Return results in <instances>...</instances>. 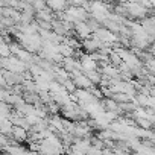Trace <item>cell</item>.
Here are the masks:
<instances>
[{
  "mask_svg": "<svg viewBox=\"0 0 155 155\" xmlns=\"http://www.w3.org/2000/svg\"><path fill=\"white\" fill-rule=\"evenodd\" d=\"M126 6V11H128V18H137V20H141L147 15V8L143 6L141 3L138 2H134V0H129V2L125 3Z\"/></svg>",
  "mask_w": 155,
  "mask_h": 155,
  "instance_id": "6da1fadb",
  "label": "cell"
},
{
  "mask_svg": "<svg viewBox=\"0 0 155 155\" xmlns=\"http://www.w3.org/2000/svg\"><path fill=\"white\" fill-rule=\"evenodd\" d=\"M71 81H73V84L76 85V88H90L93 84H91V81L88 79V78L82 73V71H79L78 74H74L73 78H71Z\"/></svg>",
  "mask_w": 155,
  "mask_h": 155,
  "instance_id": "7a4b0ae2",
  "label": "cell"
},
{
  "mask_svg": "<svg viewBox=\"0 0 155 155\" xmlns=\"http://www.w3.org/2000/svg\"><path fill=\"white\" fill-rule=\"evenodd\" d=\"M73 31H76L78 38H79V40H85V38L91 37V31H90V28L87 26L85 21H78V23H74Z\"/></svg>",
  "mask_w": 155,
  "mask_h": 155,
  "instance_id": "3957f363",
  "label": "cell"
},
{
  "mask_svg": "<svg viewBox=\"0 0 155 155\" xmlns=\"http://www.w3.org/2000/svg\"><path fill=\"white\" fill-rule=\"evenodd\" d=\"M9 137H12L14 141H26L28 140V129H25L21 126H17V125H12Z\"/></svg>",
  "mask_w": 155,
  "mask_h": 155,
  "instance_id": "277c9868",
  "label": "cell"
},
{
  "mask_svg": "<svg viewBox=\"0 0 155 155\" xmlns=\"http://www.w3.org/2000/svg\"><path fill=\"white\" fill-rule=\"evenodd\" d=\"M46 5L53 12H58V11H64L68 3H67V0H46Z\"/></svg>",
  "mask_w": 155,
  "mask_h": 155,
  "instance_id": "5b68a950",
  "label": "cell"
},
{
  "mask_svg": "<svg viewBox=\"0 0 155 155\" xmlns=\"http://www.w3.org/2000/svg\"><path fill=\"white\" fill-rule=\"evenodd\" d=\"M101 104H102V107H104L105 111H117L119 114H122V111H119V105H117V102H116L114 99L107 97V99H104Z\"/></svg>",
  "mask_w": 155,
  "mask_h": 155,
  "instance_id": "8992f818",
  "label": "cell"
},
{
  "mask_svg": "<svg viewBox=\"0 0 155 155\" xmlns=\"http://www.w3.org/2000/svg\"><path fill=\"white\" fill-rule=\"evenodd\" d=\"M11 129H12V122L6 117L2 123H0V134H5V135H8V137H9Z\"/></svg>",
  "mask_w": 155,
  "mask_h": 155,
  "instance_id": "52a82bcc",
  "label": "cell"
},
{
  "mask_svg": "<svg viewBox=\"0 0 155 155\" xmlns=\"http://www.w3.org/2000/svg\"><path fill=\"white\" fill-rule=\"evenodd\" d=\"M62 87H64V90H65L67 93H73V91L76 90V85L73 84V81L70 79V78H67V79L62 82Z\"/></svg>",
  "mask_w": 155,
  "mask_h": 155,
  "instance_id": "ba28073f",
  "label": "cell"
},
{
  "mask_svg": "<svg viewBox=\"0 0 155 155\" xmlns=\"http://www.w3.org/2000/svg\"><path fill=\"white\" fill-rule=\"evenodd\" d=\"M9 55H11V50H9V43L2 41V43H0V56H9Z\"/></svg>",
  "mask_w": 155,
  "mask_h": 155,
  "instance_id": "9c48e42d",
  "label": "cell"
},
{
  "mask_svg": "<svg viewBox=\"0 0 155 155\" xmlns=\"http://www.w3.org/2000/svg\"><path fill=\"white\" fill-rule=\"evenodd\" d=\"M31 5L34 6V9H35V11H41V9H44V8H46V0H34V2H32Z\"/></svg>",
  "mask_w": 155,
  "mask_h": 155,
  "instance_id": "30bf717a",
  "label": "cell"
},
{
  "mask_svg": "<svg viewBox=\"0 0 155 155\" xmlns=\"http://www.w3.org/2000/svg\"><path fill=\"white\" fill-rule=\"evenodd\" d=\"M37 25H38L41 29L52 31V25H50V21H46V20H37Z\"/></svg>",
  "mask_w": 155,
  "mask_h": 155,
  "instance_id": "8fae6325",
  "label": "cell"
},
{
  "mask_svg": "<svg viewBox=\"0 0 155 155\" xmlns=\"http://www.w3.org/2000/svg\"><path fill=\"white\" fill-rule=\"evenodd\" d=\"M0 6H5V0H0Z\"/></svg>",
  "mask_w": 155,
  "mask_h": 155,
  "instance_id": "7c38bea8",
  "label": "cell"
}]
</instances>
